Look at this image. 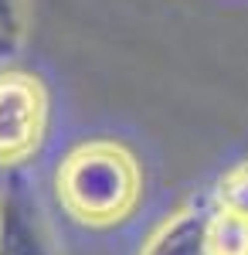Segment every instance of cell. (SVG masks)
I'll list each match as a JSON object with an SVG mask.
<instances>
[{
	"label": "cell",
	"instance_id": "6da1fadb",
	"mask_svg": "<svg viewBox=\"0 0 248 255\" xmlns=\"http://www.w3.org/2000/svg\"><path fill=\"white\" fill-rule=\"evenodd\" d=\"M55 191L68 218L85 228H116L143 197V170L116 139H85L72 146L55 174Z\"/></svg>",
	"mask_w": 248,
	"mask_h": 255
},
{
	"label": "cell",
	"instance_id": "7a4b0ae2",
	"mask_svg": "<svg viewBox=\"0 0 248 255\" xmlns=\"http://www.w3.org/2000/svg\"><path fill=\"white\" fill-rule=\"evenodd\" d=\"M51 99L44 82L27 68H0V167L20 170L48 133Z\"/></svg>",
	"mask_w": 248,
	"mask_h": 255
},
{
	"label": "cell",
	"instance_id": "3957f363",
	"mask_svg": "<svg viewBox=\"0 0 248 255\" xmlns=\"http://www.w3.org/2000/svg\"><path fill=\"white\" fill-rule=\"evenodd\" d=\"M0 255H58L31 174L10 170L0 191Z\"/></svg>",
	"mask_w": 248,
	"mask_h": 255
},
{
	"label": "cell",
	"instance_id": "277c9868",
	"mask_svg": "<svg viewBox=\"0 0 248 255\" xmlns=\"http://www.w3.org/2000/svg\"><path fill=\"white\" fill-rule=\"evenodd\" d=\"M208 225L211 201L180 208L153 232L139 255H208Z\"/></svg>",
	"mask_w": 248,
	"mask_h": 255
},
{
	"label": "cell",
	"instance_id": "5b68a950",
	"mask_svg": "<svg viewBox=\"0 0 248 255\" xmlns=\"http://www.w3.org/2000/svg\"><path fill=\"white\" fill-rule=\"evenodd\" d=\"M208 201L218 215H231L238 221H248V160L235 163L228 174H221V180L214 184Z\"/></svg>",
	"mask_w": 248,
	"mask_h": 255
},
{
	"label": "cell",
	"instance_id": "8992f818",
	"mask_svg": "<svg viewBox=\"0 0 248 255\" xmlns=\"http://www.w3.org/2000/svg\"><path fill=\"white\" fill-rule=\"evenodd\" d=\"M27 38V0H0V68L17 58Z\"/></svg>",
	"mask_w": 248,
	"mask_h": 255
},
{
	"label": "cell",
	"instance_id": "52a82bcc",
	"mask_svg": "<svg viewBox=\"0 0 248 255\" xmlns=\"http://www.w3.org/2000/svg\"><path fill=\"white\" fill-rule=\"evenodd\" d=\"M208 255H248V221H238L231 215H218L211 208Z\"/></svg>",
	"mask_w": 248,
	"mask_h": 255
}]
</instances>
